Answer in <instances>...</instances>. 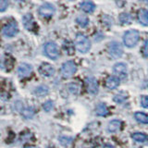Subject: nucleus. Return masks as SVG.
I'll use <instances>...</instances> for the list:
<instances>
[{
    "label": "nucleus",
    "instance_id": "f257e3e1",
    "mask_svg": "<svg viewBox=\"0 0 148 148\" xmlns=\"http://www.w3.org/2000/svg\"><path fill=\"white\" fill-rule=\"evenodd\" d=\"M75 46L81 53H86L91 47V42L83 34H78L75 38Z\"/></svg>",
    "mask_w": 148,
    "mask_h": 148
},
{
    "label": "nucleus",
    "instance_id": "f03ea898",
    "mask_svg": "<svg viewBox=\"0 0 148 148\" xmlns=\"http://www.w3.org/2000/svg\"><path fill=\"white\" fill-rule=\"evenodd\" d=\"M139 38H140V34L136 30H130L124 34L123 42L128 47H133L138 43Z\"/></svg>",
    "mask_w": 148,
    "mask_h": 148
},
{
    "label": "nucleus",
    "instance_id": "7ed1b4c3",
    "mask_svg": "<svg viewBox=\"0 0 148 148\" xmlns=\"http://www.w3.org/2000/svg\"><path fill=\"white\" fill-rule=\"evenodd\" d=\"M76 71H77V66L71 60V61L65 62L61 67V75L65 79L72 77Z\"/></svg>",
    "mask_w": 148,
    "mask_h": 148
},
{
    "label": "nucleus",
    "instance_id": "20e7f679",
    "mask_svg": "<svg viewBox=\"0 0 148 148\" xmlns=\"http://www.w3.org/2000/svg\"><path fill=\"white\" fill-rule=\"evenodd\" d=\"M44 52L46 57H48L51 59H57L59 56V50L58 45L53 42L46 43L44 46Z\"/></svg>",
    "mask_w": 148,
    "mask_h": 148
},
{
    "label": "nucleus",
    "instance_id": "39448f33",
    "mask_svg": "<svg viewBox=\"0 0 148 148\" xmlns=\"http://www.w3.org/2000/svg\"><path fill=\"white\" fill-rule=\"evenodd\" d=\"M113 71L114 74L117 76L119 79H126L127 74H128V68L126 66V64L124 63H117L115 64V66L113 67Z\"/></svg>",
    "mask_w": 148,
    "mask_h": 148
},
{
    "label": "nucleus",
    "instance_id": "423d86ee",
    "mask_svg": "<svg viewBox=\"0 0 148 148\" xmlns=\"http://www.w3.org/2000/svg\"><path fill=\"white\" fill-rule=\"evenodd\" d=\"M56 12V8L52 4L45 3L39 8V14L44 18H51Z\"/></svg>",
    "mask_w": 148,
    "mask_h": 148
},
{
    "label": "nucleus",
    "instance_id": "0eeeda50",
    "mask_svg": "<svg viewBox=\"0 0 148 148\" xmlns=\"http://www.w3.org/2000/svg\"><path fill=\"white\" fill-rule=\"evenodd\" d=\"M108 52L113 58H119L122 56L123 50L120 44L117 43V42H112V43L109 44Z\"/></svg>",
    "mask_w": 148,
    "mask_h": 148
},
{
    "label": "nucleus",
    "instance_id": "6e6552de",
    "mask_svg": "<svg viewBox=\"0 0 148 148\" xmlns=\"http://www.w3.org/2000/svg\"><path fill=\"white\" fill-rule=\"evenodd\" d=\"M18 32V28L16 22H10L3 28V34L6 37L15 36Z\"/></svg>",
    "mask_w": 148,
    "mask_h": 148
},
{
    "label": "nucleus",
    "instance_id": "1a4fd4ad",
    "mask_svg": "<svg viewBox=\"0 0 148 148\" xmlns=\"http://www.w3.org/2000/svg\"><path fill=\"white\" fill-rule=\"evenodd\" d=\"M39 72L44 77H52L55 74V69L49 63H43L39 67Z\"/></svg>",
    "mask_w": 148,
    "mask_h": 148
},
{
    "label": "nucleus",
    "instance_id": "9d476101",
    "mask_svg": "<svg viewBox=\"0 0 148 148\" xmlns=\"http://www.w3.org/2000/svg\"><path fill=\"white\" fill-rule=\"evenodd\" d=\"M32 72V67L27 63L21 64L18 68V75L21 78L29 77Z\"/></svg>",
    "mask_w": 148,
    "mask_h": 148
},
{
    "label": "nucleus",
    "instance_id": "9b49d317",
    "mask_svg": "<svg viewBox=\"0 0 148 148\" xmlns=\"http://www.w3.org/2000/svg\"><path fill=\"white\" fill-rule=\"evenodd\" d=\"M86 84L88 92L92 95H96L98 92V83L94 77H88L86 79Z\"/></svg>",
    "mask_w": 148,
    "mask_h": 148
},
{
    "label": "nucleus",
    "instance_id": "f8f14e48",
    "mask_svg": "<svg viewBox=\"0 0 148 148\" xmlns=\"http://www.w3.org/2000/svg\"><path fill=\"white\" fill-rule=\"evenodd\" d=\"M106 87L108 88V89L114 90V89H116V88H117L119 85V79L117 76L108 77V79H106Z\"/></svg>",
    "mask_w": 148,
    "mask_h": 148
},
{
    "label": "nucleus",
    "instance_id": "ddd939ff",
    "mask_svg": "<svg viewBox=\"0 0 148 148\" xmlns=\"http://www.w3.org/2000/svg\"><path fill=\"white\" fill-rule=\"evenodd\" d=\"M121 128V121L119 119H113L109 121L108 125V131L109 132H116L120 130Z\"/></svg>",
    "mask_w": 148,
    "mask_h": 148
},
{
    "label": "nucleus",
    "instance_id": "4468645a",
    "mask_svg": "<svg viewBox=\"0 0 148 148\" xmlns=\"http://www.w3.org/2000/svg\"><path fill=\"white\" fill-rule=\"evenodd\" d=\"M23 24H24V27L27 30H32V28L34 26V18H32V15L30 14H27L22 18Z\"/></svg>",
    "mask_w": 148,
    "mask_h": 148
},
{
    "label": "nucleus",
    "instance_id": "2eb2a0df",
    "mask_svg": "<svg viewBox=\"0 0 148 148\" xmlns=\"http://www.w3.org/2000/svg\"><path fill=\"white\" fill-rule=\"evenodd\" d=\"M138 18L143 25L147 26L148 25V11L146 9H141L138 13Z\"/></svg>",
    "mask_w": 148,
    "mask_h": 148
},
{
    "label": "nucleus",
    "instance_id": "dca6fc26",
    "mask_svg": "<svg viewBox=\"0 0 148 148\" xmlns=\"http://www.w3.org/2000/svg\"><path fill=\"white\" fill-rule=\"evenodd\" d=\"M81 8L86 13H92L95 10V4L91 1H84L81 5Z\"/></svg>",
    "mask_w": 148,
    "mask_h": 148
},
{
    "label": "nucleus",
    "instance_id": "f3484780",
    "mask_svg": "<svg viewBox=\"0 0 148 148\" xmlns=\"http://www.w3.org/2000/svg\"><path fill=\"white\" fill-rule=\"evenodd\" d=\"M95 112L97 115L100 116V117H105V116L108 115V108H106V106L105 104L101 103V104H98L96 106Z\"/></svg>",
    "mask_w": 148,
    "mask_h": 148
},
{
    "label": "nucleus",
    "instance_id": "a211bd4d",
    "mask_svg": "<svg viewBox=\"0 0 148 148\" xmlns=\"http://www.w3.org/2000/svg\"><path fill=\"white\" fill-rule=\"evenodd\" d=\"M132 138L138 143H145L148 140V136L142 132H135L132 134Z\"/></svg>",
    "mask_w": 148,
    "mask_h": 148
},
{
    "label": "nucleus",
    "instance_id": "6ab92c4d",
    "mask_svg": "<svg viewBox=\"0 0 148 148\" xmlns=\"http://www.w3.org/2000/svg\"><path fill=\"white\" fill-rule=\"evenodd\" d=\"M134 118L138 122L143 124H148V115L143 112H136L134 114Z\"/></svg>",
    "mask_w": 148,
    "mask_h": 148
},
{
    "label": "nucleus",
    "instance_id": "aec40b11",
    "mask_svg": "<svg viewBox=\"0 0 148 148\" xmlns=\"http://www.w3.org/2000/svg\"><path fill=\"white\" fill-rule=\"evenodd\" d=\"M34 94L37 96H45L48 94V88L45 85H41L34 90Z\"/></svg>",
    "mask_w": 148,
    "mask_h": 148
},
{
    "label": "nucleus",
    "instance_id": "412c9836",
    "mask_svg": "<svg viewBox=\"0 0 148 148\" xmlns=\"http://www.w3.org/2000/svg\"><path fill=\"white\" fill-rule=\"evenodd\" d=\"M132 16L128 13H121L119 15V21L122 24H129V23L132 22Z\"/></svg>",
    "mask_w": 148,
    "mask_h": 148
},
{
    "label": "nucleus",
    "instance_id": "4be33fe9",
    "mask_svg": "<svg viewBox=\"0 0 148 148\" xmlns=\"http://www.w3.org/2000/svg\"><path fill=\"white\" fill-rule=\"evenodd\" d=\"M21 115L25 119H32V117H34V112L31 108H24L21 110Z\"/></svg>",
    "mask_w": 148,
    "mask_h": 148
},
{
    "label": "nucleus",
    "instance_id": "5701e85b",
    "mask_svg": "<svg viewBox=\"0 0 148 148\" xmlns=\"http://www.w3.org/2000/svg\"><path fill=\"white\" fill-rule=\"evenodd\" d=\"M76 21L81 27H86L88 23H89V20H88V18L85 16H79L76 18Z\"/></svg>",
    "mask_w": 148,
    "mask_h": 148
},
{
    "label": "nucleus",
    "instance_id": "b1692460",
    "mask_svg": "<svg viewBox=\"0 0 148 148\" xmlns=\"http://www.w3.org/2000/svg\"><path fill=\"white\" fill-rule=\"evenodd\" d=\"M43 108H44V110H45L46 112H48V111H51L54 108V103L52 101H46L45 103L43 105Z\"/></svg>",
    "mask_w": 148,
    "mask_h": 148
},
{
    "label": "nucleus",
    "instance_id": "393cba45",
    "mask_svg": "<svg viewBox=\"0 0 148 148\" xmlns=\"http://www.w3.org/2000/svg\"><path fill=\"white\" fill-rule=\"evenodd\" d=\"M69 90H71V92H72V94H78L79 91H80V86H79L78 84H76V83H71L69 84Z\"/></svg>",
    "mask_w": 148,
    "mask_h": 148
},
{
    "label": "nucleus",
    "instance_id": "a878e982",
    "mask_svg": "<svg viewBox=\"0 0 148 148\" xmlns=\"http://www.w3.org/2000/svg\"><path fill=\"white\" fill-rule=\"evenodd\" d=\"M8 7V0H0V10L4 12Z\"/></svg>",
    "mask_w": 148,
    "mask_h": 148
},
{
    "label": "nucleus",
    "instance_id": "bb28decb",
    "mask_svg": "<svg viewBox=\"0 0 148 148\" xmlns=\"http://www.w3.org/2000/svg\"><path fill=\"white\" fill-rule=\"evenodd\" d=\"M142 53L143 55V57L148 58V41H145V44H143V49H142Z\"/></svg>",
    "mask_w": 148,
    "mask_h": 148
},
{
    "label": "nucleus",
    "instance_id": "cd10ccee",
    "mask_svg": "<svg viewBox=\"0 0 148 148\" xmlns=\"http://www.w3.org/2000/svg\"><path fill=\"white\" fill-rule=\"evenodd\" d=\"M141 105L145 108H148V96L143 95L141 97Z\"/></svg>",
    "mask_w": 148,
    "mask_h": 148
},
{
    "label": "nucleus",
    "instance_id": "c85d7f7f",
    "mask_svg": "<svg viewBox=\"0 0 148 148\" xmlns=\"http://www.w3.org/2000/svg\"><path fill=\"white\" fill-rule=\"evenodd\" d=\"M125 99H126V96L125 95H122L121 94H119L118 95H116L114 97V100L117 102V103H122V102L125 101Z\"/></svg>",
    "mask_w": 148,
    "mask_h": 148
},
{
    "label": "nucleus",
    "instance_id": "c756f323",
    "mask_svg": "<svg viewBox=\"0 0 148 148\" xmlns=\"http://www.w3.org/2000/svg\"><path fill=\"white\" fill-rule=\"evenodd\" d=\"M104 148H115V147L112 146V145H106L104 146Z\"/></svg>",
    "mask_w": 148,
    "mask_h": 148
},
{
    "label": "nucleus",
    "instance_id": "7c9ffc66",
    "mask_svg": "<svg viewBox=\"0 0 148 148\" xmlns=\"http://www.w3.org/2000/svg\"><path fill=\"white\" fill-rule=\"evenodd\" d=\"M24 148H38V147H36V146H26Z\"/></svg>",
    "mask_w": 148,
    "mask_h": 148
},
{
    "label": "nucleus",
    "instance_id": "2f4dec72",
    "mask_svg": "<svg viewBox=\"0 0 148 148\" xmlns=\"http://www.w3.org/2000/svg\"><path fill=\"white\" fill-rule=\"evenodd\" d=\"M18 1H23V0H18Z\"/></svg>",
    "mask_w": 148,
    "mask_h": 148
},
{
    "label": "nucleus",
    "instance_id": "473e14b6",
    "mask_svg": "<svg viewBox=\"0 0 148 148\" xmlns=\"http://www.w3.org/2000/svg\"><path fill=\"white\" fill-rule=\"evenodd\" d=\"M147 4H148V0H147Z\"/></svg>",
    "mask_w": 148,
    "mask_h": 148
}]
</instances>
